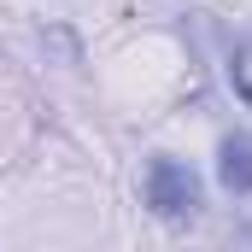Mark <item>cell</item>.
Segmentation results:
<instances>
[{
    "label": "cell",
    "mask_w": 252,
    "mask_h": 252,
    "mask_svg": "<svg viewBox=\"0 0 252 252\" xmlns=\"http://www.w3.org/2000/svg\"><path fill=\"white\" fill-rule=\"evenodd\" d=\"M141 199H147L153 217H164V223H193V217H199V176H193V164L158 153V158L147 164V176H141Z\"/></svg>",
    "instance_id": "cell-1"
},
{
    "label": "cell",
    "mask_w": 252,
    "mask_h": 252,
    "mask_svg": "<svg viewBox=\"0 0 252 252\" xmlns=\"http://www.w3.org/2000/svg\"><path fill=\"white\" fill-rule=\"evenodd\" d=\"M217 182L229 193H252V135H229L217 153Z\"/></svg>",
    "instance_id": "cell-2"
},
{
    "label": "cell",
    "mask_w": 252,
    "mask_h": 252,
    "mask_svg": "<svg viewBox=\"0 0 252 252\" xmlns=\"http://www.w3.org/2000/svg\"><path fill=\"white\" fill-rule=\"evenodd\" d=\"M229 82H235V94H241V106L252 112V35L235 47V59H229Z\"/></svg>",
    "instance_id": "cell-3"
}]
</instances>
